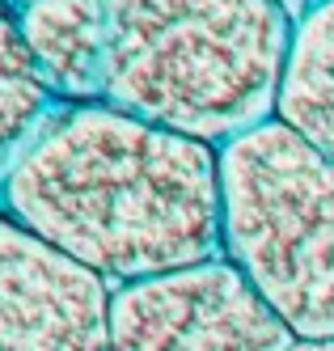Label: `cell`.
<instances>
[{
	"label": "cell",
	"instance_id": "1",
	"mask_svg": "<svg viewBox=\"0 0 334 351\" xmlns=\"http://www.w3.org/2000/svg\"><path fill=\"white\" fill-rule=\"evenodd\" d=\"M0 212L110 288L224 258L220 148L119 106H68L0 182Z\"/></svg>",
	"mask_w": 334,
	"mask_h": 351
},
{
	"label": "cell",
	"instance_id": "2",
	"mask_svg": "<svg viewBox=\"0 0 334 351\" xmlns=\"http://www.w3.org/2000/svg\"><path fill=\"white\" fill-rule=\"evenodd\" d=\"M106 106L224 148L279 114L296 17L275 0H106Z\"/></svg>",
	"mask_w": 334,
	"mask_h": 351
},
{
	"label": "cell",
	"instance_id": "3",
	"mask_svg": "<svg viewBox=\"0 0 334 351\" xmlns=\"http://www.w3.org/2000/svg\"><path fill=\"white\" fill-rule=\"evenodd\" d=\"M220 250L296 343H334V157L284 123L220 148Z\"/></svg>",
	"mask_w": 334,
	"mask_h": 351
},
{
	"label": "cell",
	"instance_id": "4",
	"mask_svg": "<svg viewBox=\"0 0 334 351\" xmlns=\"http://www.w3.org/2000/svg\"><path fill=\"white\" fill-rule=\"evenodd\" d=\"M296 339L224 258L123 284L106 351H288Z\"/></svg>",
	"mask_w": 334,
	"mask_h": 351
},
{
	"label": "cell",
	"instance_id": "5",
	"mask_svg": "<svg viewBox=\"0 0 334 351\" xmlns=\"http://www.w3.org/2000/svg\"><path fill=\"white\" fill-rule=\"evenodd\" d=\"M115 288L0 212V351H106Z\"/></svg>",
	"mask_w": 334,
	"mask_h": 351
},
{
	"label": "cell",
	"instance_id": "6",
	"mask_svg": "<svg viewBox=\"0 0 334 351\" xmlns=\"http://www.w3.org/2000/svg\"><path fill=\"white\" fill-rule=\"evenodd\" d=\"M21 43L64 106L106 102L110 5L106 0H21Z\"/></svg>",
	"mask_w": 334,
	"mask_h": 351
},
{
	"label": "cell",
	"instance_id": "7",
	"mask_svg": "<svg viewBox=\"0 0 334 351\" xmlns=\"http://www.w3.org/2000/svg\"><path fill=\"white\" fill-rule=\"evenodd\" d=\"M275 119L334 157V0L296 17Z\"/></svg>",
	"mask_w": 334,
	"mask_h": 351
},
{
	"label": "cell",
	"instance_id": "8",
	"mask_svg": "<svg viewBox=\"0 0 334 351\" xmlns=\"http://www.w3.org/2000/svg\"><path fill=\"white\" fill-rule=\"evenodd\" d=\"M64 110L21 43L17 5L0 0V182Z\"/></svg>",
	"mask_w": 334,
	"mask_h": 351
},
{
	"label": "cell",
	"instance_id": "9",
	"mask_svg": "<svg viewBox=\"0 0 334 351\" xmlns=\"http://www.w3.org/2000/svg\"><path fill=\"white\" fill-rule=\"evenodd\" d=\"M275 5H284L292 17H305L309 9H318V5H326V0H275Z\"/></svg>",
	"mask_w": 334,
	"mask_h": 351
},
{
	"label": "cell",
	"instance_id": "10",
	"mask_svg": "<svg viewBox=\"0 0 334 351\" xmlns=\"http://www.w3.org/2000/svg\"><path fill=\"white\" fill-rule=\"evenodd\" d=\"M288 351H334V343H292Z\"/></svg>",
	"mask_w": 334,
	"mask_h": 351
},
{
	"label": "cell",
	"instance_id": "11",
	"mask_svg": "<svg viewBox=\"0 0 334 351\" xmlns=\"http://www.w3.org/2000/svg\"><path fill=\"white\" fill-rule=\"evenodd\" d=\"M9 5H21V0H9Z\"/></svg>",
	"mask_w": 334,
	"mask_h": 351
}]
</instances>
